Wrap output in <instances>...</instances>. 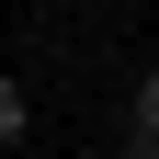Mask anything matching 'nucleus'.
I'll list each match as a JSON object with an SVG mask.
<instances>
[{
    "mask_svg": "<svg viewBox=\"0 0 159 159\" xmlns=\"http://www.w3.org/2000/svg\"><path fill=\"white\" fill-rule=\"evenodd\" d=\"M136 159H159V68L136 80Z\"/></svg>",
    "mask_w": 159,
    "mask_h": 159,
    "instance_id": "nucleus-1",
    "label": "nucleus"
},
{
    "mask_svg": "<svg viewBox=\"0 0 159 159\" xmlns=\"http://www.w3.org/2000/svg\"><path fill=\"white\" fill-rule=\"evenodd\" d=\"M23 125H34V102H23V80L0 68V148H11V136H23Z\"/></svg>",
    "mask_w": 159,
    "mask_h": 159,
    "instance_id": "nucleus-2",
    "label": "nucleus"
}]
</instances>
